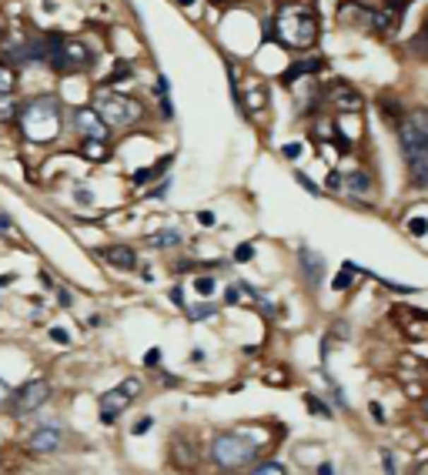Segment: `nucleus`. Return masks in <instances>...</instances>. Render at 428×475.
Listing matches in <instances>:
<instances>
[{
	"instance_id": "obj_1",
	"label": "nucleus",
	"mask_w": 428,
	"mask_h": 475,
	"mask_svg": "<svg viewBox=\"0 0 428 475\" xmlns=\"http://www.w3.org/2000/svg\"><path fill=\"white\" fill-rule=\"evenodd\" d=\"M261 455H265V442L251 428H225L214 432L208 442V462L221 472H244L261 462Z\"/></svg>"
},
{
	"instance_id": "obj_2",
	"label": "nucleus",
	"mask_w": 428,
	"mask_h": 475,
	"mask_svg": "<svg viewBox=\"0 0 428 475\" xmlns=\"http://www.w3.org/2000/svg\"><path fill=\"white\" fill-rule=\"evenodd\" d=\"M398 128V144L405 151V167L412 188L428 191V107H415L395 124Z\"/></svg>"
},
{
	"instance_id": "obj_3",
	"label": "nucleus",
	"mask_w": 428,
	"mask_h": 475,
	"mask_svg": "<svg viewBox=\"0 0 428 475\" xmlns=\"http://www.w3.org/2000/svg\"><path fill=\"white\" fill-rule=\"evenodd\" d=\"M20 134L27 141L34 144H51L61 138V128H64V114H61V101L54 94H44V97H34L20 107Z\"/></svg>"
},
{
	"instance_id": "obj_4",
	"label": "nucleus",
	"mask_w": 428,
	"mask_h": 475,
	"mask_svg": "<svg viewBox=\"0 0 428 475\" xmlns=\"http://www.w3.org/2000/svg\"><path fill=\"white\" fill-rule=\"evenodd\" d=\"M271 27H275V40H281L285 47H295V51H308L318 40V17L304 4H281Z\"/></svg>"
},
{
	"instance_id": "obj_5",
	"label": "nucleus",
	"mask_w": 428,
	"mask_h": 475,
	"mask_svg": "<svg viewBox=\"0 0 428 475\" xmlns=\"http://www.w3.org/2000/svg\"><path fill=\"white\" fill-rule=\"evenodd\" d=\"M94 111L104 117L107 128H127V124H134L141 117V104L124 97V94H117V90L101 88L94 94Z\"/></svg>"
},
{
	"instance_id": "obj_6",
	"label": "nucleus",
	"mask_w": 428,
	"mask_h": 475,
	"mask_svg": "<svg viewBox=\"0 0 428 475\" xmlns=\"http://www.w3.org/2000/svg\"><path fill=\"white\" fill-rule=\"evenodd\" d=\"M47 398H51V382H47V378H30V382H24V385L13 392L11 409H13V415H30V411H37Z\"/></svg>"
},
{
	"instance_id": "obj_7",
	"label": "nucleus",
	"mask_w": 428,
	"mask_h": 475,
	"mask_svg": "<svg viewBox=\"0 0 428 475\" xmlns=\"http://www.w3.org/2000/svg\"><path fill=\"white\" fill-rule=\"evenodd\" d=\"M408 4H412V0H381L375 11H371V17H368V30H375V34H391L395 27L402 24Z\"/></svg>"
},
{
	"instance_id": "obj_8",
	"label": "nucleus",
	"mask_w": 428,
	"mask_h": 475,
	"mask_svg": "<svg viewBox=\"0 0 428 475\" xmlns=\"http://www.w3.org/2000/svg\"><path fill=\"white\" fill-rule=\"evenodd\" d=\"M74 128L77 134L84 138V141H107V124H104V117L94 111V107H77L74 111Z\"/></svg>"
},
{
	"instance_id": "obj_9",
	"label": "nucleus",
	"mask_w": 428,
	"mask_h": 475,
	"mask_svg": "<svg viewBox=\"0 0 428 475\" xmlns=\"http://www.w3.org/2000/svg\"><path fill=\"white\" fill-rule=\"evenodd\" d=\"M171 465H174L177 472H194L198 465H201V455H198V445H194V438L188 435H174L171 438Z\"/></svg>"
},
{
	"instance_id": "obj_10",
	"label": "nucleus",
	"mask_w": 428,
	"mask_h": 475,
	"mask_svg": "<svg viewBox=\"0 0 428 475\" xmlns=\"http://www.w3.org/2000/svg\"><path fill=\"white\" fill-rule=\"evenodd\" d=\"M298 275L304 278V284H308V288H318V284H321V278H325V258L302 244V248H298Z\"/></svg>"
},
{
	"instance_id": "obj_11",
	"label": "nucleus",
	"mask_w": 428,
	"mask_h": 475,
	"mask_svg": "<svg viewBox=\"0 0 428 475\" xmlns=\"http://www.w3.org/2000/svg\"><path fill=\"white\" fill-rule=\"evenodd\" d=\"M127 405H131V395L117 385V388H111V392H104V395H101V402H97V415H101L104 425H114L117 419H121V411H124Z\"/></svg>"
},
{
	"instance_id": "obj_12",
	"label": "nucleus",
	"mask_w": 428,
	"mask_h": 475,
	"mask_svg": "<svg viewBox=\"0 0 428 475\" xmlns=\"http://www.w3.org/2000/svg\"><path fill=\"white\" fill-rule=\"evenodd\" d=\"M64 442V432L57 425H40L34 435L27 438V452H34V455H51V452L61 449Z\"/></svg>"
},
{
	"instance_id": "obj_13",
	"label": "nucleus",
	"mask_w": 428,
	"mask_h": 475,
	"mask_svg": "<svg viewBox=\"0 0 428 475\" xmlns=\"http://www.w3.org/2000/svg\"><path fill=\"white\" fill-rule=\"evenodd\" d=\"M101 258L107 261V265H114V268H121V271L138 268V251L127 248V244H107V248H101Z\"/></svg>"
},
{
	"instance_id": "obj_14",
	"label": "nucleus",
	"mask_w": 428,
	"mask_h": 475,
	"mask_svg": "<svg viewBox=\"0 0 428 475\" xmlns=\"http://www.w3.org/2000/svg\"><path fill=\"white\" fill-rule=\"evenodd\" d=\"M328 101L335 104L338 111H352V114H358V111H362V97H358V94H355L348 84H335V88H331V94H328Z\"/></svg>"
},
{
	"instance_id": "obj_15",
	"label": "nucleus",
	"mask_w": 428,
	"mask_h": 475,
	"mask_svg": "<svg viewBox=\"0 0 428 475\" xmlns=\"http://www.w3.org/2000/svg\"><path fill=\"white\" fill-rule=\"evenodd\" d=\"M325 71V61L321 57H308V61H298V64H291L285 71V84H295V80H302L304 74H321Z\"/></svg>"
},
{
	"instance_id": "obj_16",
	"label": "nucleus",
	"mask_w": 428,
	"mask_h": 475,
	"mask_svg": "<svg viewBox=\"0 0 428 475\" xmlns=\"http://www.w3.org/2000/svg\"><path fill=\"white\" fill-rule=\"evenodd\" d=\"M345 184H348V191L358 194V198H368V194H371V174H368V171H352V174L345 178Z\"/></svg>"
},
{
	"instance_id": "obj_17",
	"label": "nucleus",
	"mask_w": 428,
	"mask_h": 475,
	"mask_svg": "<svg viewBox=\"0 0 428 475\" xmlns=\"http://www.w3.org/2000/svg\"><path fill=\"white\" fill-rule=\"evenodd\" d=\"M81 155L88 157V161H94V164H101V161L111 157V148H107V141H84Z\"/></svg>"
},
{
	"instance_id": "obj_18",
	"label": "nucleus",
	"mask_w": 428,
	"mask_h": 475,
	"mask_svg": "<svg viewBox=\"0 0 428 475\" xmlns=\"http://www.w3.org/2000/svg\"><path fill=\"white\" fill-rule=\"evenodd\" d=\"M304 409L311 411V415H321V419H331V415H335L331 405L325 402V395H315V392H304Z\"/></svg>"
},
{
	"instance_id": "obj_19",
	"label": "nucleus",
	"mask_w": 428,
	"mask_h": 475,
	"mask_svg": "<svg viewBox=\"0 0 428 475\" xmlns=\"http://www.w3.org/2000/svg\"><path fill=\"white\" fill-rule=\"evenodd\" d=\"M13 117H20V104L13 101V94H0V124H11Z\"/></svg>"
},
{
	"instance_id": "obj_20",
	"label": "nucleus",
	"mask_w": 428,
	"mask_h": 475,
	"mask_svg": "<svg viewBox=\"0 0 428 475\" xmlns=\"http://www.w3.org/2000/svg\"><path fill=\"white\" fill-rule=\"evenodd\" d=\"M184 315H188V321H208L218 315V305H211V301H201V305H188L184 308Z\"/></svg>"
},
{
	"instance_id": "obj_21",
	"label": "nucleus",
	"mask_w": 428,
	"mask_h": 475,
	"mask_svg": "<svg viewBox=\"0 0 428 475\" xmlns=\"http://www.w3.org/2000/svg\"><path fill=\"white\" fill-rule=\"evenodd\" d=\"M248 475H288V469L278 462V459H261L258 465H251V469H248Z\"/></svg>"
},
{
	"instance_id": "obj_22",
	"label": "nucleus",
	"mask_w": 428,
	"mask_h": 475,
	"mask_svg": "<svg viewBox=\"0 0 428 475\" xmlns=\"http://www.w3.org/2000/svg\"><path fill=\"white\" fill-rule=\"evenodd\" d=\"M151 244H154V248H177V244H181V232H174V228H164V232L151 234Z\"/></svg>"
},
{
	"instance_id": "obj_23",
	"label": "nucleus",
	"mask_w": 428,
	"mask_h": 475,
	"mask_svg": "<svg viewBox=\"0 0 428 475\" xmlns=\"http://www.w3.org/2000/svg\"><path fill=\"white\" fill-rule=\"evenodd\" d=\"M321 378H325V382H328V392H331V402H335L338 409H348V398H345V392H341V385H338V382H335V378H331V372H328V368H321Z\"/></svg>"
},
{
	"instance_id": "obj_24",
	"label": "nucleus",
	"mask_w": 428,
	"mask_h": 475,
	"mask_svg": "<svg viewBox=\"0 0 428 475\" xmlns=\"http://www.w3.org/2000/svg\"><path fill=\"white\" fill-rule=\"evenodd\" d=\"M13 88H17V71L0 64V94H13Z\"/></svg>"
},
{
	"instance_id": "obj_25",
	"label": "nucleus",
	"mask_w": 428,
	"mask_h": 475,
	"mask_svg": "<svg viewBox=\"0 0 428 475\" xmlns=\"http://www.w3.org/2000/svg\"><path fill=\"white\" fill-rule=\"evenodd\" d=\"M408 47H412L418 57H428V20L422 24V30H418L415 37H412V44H408Z\"/></svg>"
},
{
	"instance_id": "obj_26",
	"label": "nucleus",
	"mask_w": 428,
	"mask_h": 475,
	"mask_svg": "<svg viewBox=\"0 0 428 475\" xmlns=\"http://www.w3.org/2000/svg\"><path fill=\"white\" fill-rule=\"evenodd\" d=\"M194 291L201 298H211L218 291V282H214V275H201V278H194Z\"/></svg>"
},
{
	"instance_id": "obj_27",
	"label": "nucleus",
	"mask_w": 428,
	"mask_h": 475,
	"mask_svg": "<svg viewBox=\"0 0 428 475\" xmlns=\"http://www.w3.org/2000/svg\"><path fill=\"white\" fill-rule=\"evenodd\" d=\"M295 181H298V184H302V188H304V191H308V194H315V198H318V194H321V188H318V184H315V181H311V178H308L304 171H295Z\"/></svg>"
},
{
	"instance_id": "obj_28",
	"label": "nucleus",
	"mask_w": 428,
	"mask_h": 475,
	"mask_svg": "<svg viewBox=\"0 0 428 475\" xmlns=\"http://www.w3.org/2000/svg\"><path fill=\"white\" fill-rule=\"evenodd\" d=\"M151 428H154V419L151 415H144V419H138V422L131 425V435H148Z\"/></svg>"
},
{
	"instance_id": "obj_29",
	"label": "nucleus",
	"mask_w": 428,
	"mask_h": 475,
	"mask_svg": "<svg viewBox=\"0 0 428 475\" xmlns=\"http://www.w3.org/2000/svg\"><path fill=\"white\" fill-rule=\"evenodd\" d=\"M131 78V64H124V61H121V64L114 67V74L107 80H111V84H121V80H127Z\"/></svg>"
},
{
	"instance_id": "obj_30",
	"label": "nucleus",
	"mask_w": 428,
	"mask_h": 475,
	"mask_svg": "<svg viewBox=\"0 0 428 475\" xmlns=\"http://www.w3.org/2000/svg\"><path fill=\"white\" fill-rule=\"evenodd\" d=\"M408 232L415 234V238H425V234H428V221L425 218H412V221H408Z\"/></svg>"
},
{
	"instance_id": "obj_31",
	"label": "nucleus",
	"mask_w": 428,
	"mask_h": 475,
	"mask_svg": "<svg viewBox=\"0 0 428 475\" xmlns=\"http://www.w3.org/2000/svg\"><path fill=\"white\" fill-rule=\"evenodd\" d=\"M381 465H385V475H398V469H395V455H391V449H381Z\"/></svg>"
},
{
	"instance_id": "obj_32",
	"label": "nucleus",
	"mask_w": 428,
	"mask_h": 475,
	"mask_svg": "<svg viewBox=\"0 0 428 475\" xmlns=\"http://www.w3.org/2000/svg\"><path fill=\"white\" fill-rule=\"evenodd\" d=\"M251 258H254L251 244H238V248H234V261H238V265H241V261H251Z\"/></svg>"
},
{
	"instance_id": "obj_33",
	"label": "nucleus",
	"mask_w": 428,
	"mask_h": 475,
	"mask_svg": "<svg viewBox=\"0 0 428 475\" xmlns=\"http://www.w3.org/2000/svg\"><path fill=\"white\" fill-rule=\"evenodd\" d=\"M121 388H124L131 398H138L141 395V378H124V382H121Z\"/></svg>"
},
{
	"instance_id": "obj_34",
	"label": "nucleus",
	"mask_w": 428,
	"mask_h": 475,
	"mask_svg": "<svg viewBox=\"0 0 428 475\" xmlns=\"http://www.w3.org/2000/svg\"><path fill=\"white\" fill-rule=\"evenodd\" d=\"M281 151H285V157H288V161H295V157H302V141H291V144H285V148H281Z\"/></svg>"
},
{
	"instance_id": "obj_35",
	"label": "nucleus",
	"mask_w": 428,
	"mask_h": 475,
	"mask_svg": "<svg viewBox=\"0 0 428 475\" xmlns=\"http://www.w3.org/2000/svg\"><path fill=\"white\" fill-rule=\"evenodd\" d=\"M341 188H345V178H341L338 171H331L328 174V191H341Z\"/></svg>"
},
{
	"instance_id": "obj_36",
	"label": "nucleus",
	"mask_w": 428,
	"mask_h": 475,
	"mask_svg": "<svg viewBox=\"0 0 428 475\" xmlns=\"http://www.w3.org/2000/svg\"><path fill=\"white\" fill-rule=\"evenodd\" d=\"M51 338L61 342V345H71V332H67V328H51Z\"/></svg>"
},
{
	"instance_id": "obj_37",
	"label": "nucleus",
	"mask_w": 428,
	"mask_h": 475,
	"mask_svg": "<svg viewBox=\"0 0 428 475\" xmlns=\"http://www.w3.org/2000/svg\"><path fill=\"white\" fill-rule=\"evenodd\" d=\"M171 301H174L177 308H188V301H184V288H171Z\"/></svg>"
},
{
	"instance_id": "obj_38",
	"label": "nucleus",
	"mask_w": 428,
	"mask_h": 475,
	"mask_svg": "<svg viewBox=\"0 0 428 475\" xmlns=\"http://www.w3.org/2000/svg\"><path fill=\"white\" fill-rule=\"evenodd\" d=\"M157 361H161V348H151V351L144 355V365H148V368H154Z\"/></svg>"
},
{
	"instance_id": "obj_39",
	"label": "nucleus",
	"mask_w": 428,
	"mask_h": 475,
	"mask_svg": "<svg viewBox=\"0 0 428 475\" xmlns=\"http://www.w3.org/2000/svg\"><path fill=\"white\" fill-rule=\"evenodd\" d=\"M11 30H13V27L7 24V17L0 13V44H7V37H11Z\"/></svg>"
},
{
	"instance_id": "obj_40",
	"label": "nucleus",
	"mask_w": 428,
	"mask_h": 475,
	"mask_svg": "<svg viewBox=\"0 0 428 475\" xmlns=\"http://www.w3.org/2000/svg\"><path fill=\"white\" fill-rule=\"evenodd\" d=\"M154 174H157L154 167H144V171H138V174H134V184H144V181H151Z\"/></svg>"
},
{
	"instance_id": "obj_41",
	"label": "nucleus",
	"mask_w": 428,
	"mask_h": 475,
	"mask_svg": "<svg viewBox=\"0 0 428 475\" xmlns=\"http://www.w3.org/2000/svg\"><path fill=\"white\" fill-rule=\"evenodd\" d=\"M198 221H201L204 228H211V224H218V218H214V211H198Z\"/></svg>"
},
{
	"instance_id": "obj_42",
	"label": "nucleus",
	"mask_w": 428,
	"mask_h": 475,
	"mask_svg": "<svg viewBox=\"0 0 428 475\" xmlns=\"http://www.w3.org/2000/svg\"><path fill=\"white\" fill-rule=\"evenodd\" d=\"M368 411H371V419H378V422H385V409H381L378 402H371V405H368Z\"/></svg>"
},
{
	"instance_id": "obj_43",
	"label": "nucleus",
	"mask_w": 428,
	"mask_h": 475,
	"mask_svg": "<svg viewBox=\"0 0 428 475\" xmlns=\"http://www.w3.org/2000/svg\"><path fill=\"white\" fill-rule=\"evenodd\" d=\"M157 378H161V382H164L167 388H174L177 382H181V378H174V375H167V372H157Z\"/></svg>"
},
{
	"instance_id": "obj_44",
	"label": "nucleus",
	"mask_w": 428,
	"mask_h": 475,
	"mask_svg": "<svg viewBox=\"0 0 428 475\" xmlns=\"http://www.w3.org/2000/svg\"><path fill=\"white\" fill-rule=\"evenodd\" d=\"M4 405H11V388L0 382V409H4Z\"/></svg>"
},
{
	"instance_id": "obj_45",
	"label": "nucleus",
	"mask_w": 428,
	"mask_h": 475,
	"mask_svg": "<svg viewBox=\"0 0 428 475\" xmlns=\"http://www.w3.org/2000/svg\"><path fill=\"white\" fill-rule=\"evenodd\" d=\"M318 475H335V465H331V462H321V465H318Z\"/></svg>"
},
{
	"instance_id": "obj_46",
	"label": "nucleus",
	"mask_w": 428,
	"mask_h": 475,
	"mask_svg": "<svg viewBox=\"0 0 428 475\" xmlns=\"http://www.w3.org/2000/svg\"><path fill=\"white\" fill-rule=\"evenodd\" d=\"M71 301H74V298H71V291H67V288H61V305H71Z\"/></svg>"
},
{
	"instance_id": "obj_47",
	"label": "nucleus",
	"mask_w": 428,
	"mask_h": 475,
	"mask_svg": "<svg viewBox=\"0 0 428 475\" xmlns=\"http://www.w3.org/2000/svg\"><path fill=\"white\" fill-rule=\"evenodd\" d=\"M7 228H11V218H7V215H0V232H7Z\"/></svg>"
},
{
	"instance_id": "obj_48",
	"label": "nucleus",
	"mask_w": 428,
	"mask_h": 475,
	"mask_svg": "<svg viewBox=\"0 0 428 475\" xmlns=\"http://www.w3.org/2000/svg\"><path fill=\"white\" fill-rule=\"evenodd\" d=\"M177 4H181V7H191V4H194V0H177Z\"/></svg>"
},
{
	"instance_id": "obj_49",
	"label": "nucleus",
	"mask_w": 428,
	"mask_h": 475,
	"mask_svg": "<svg viewBox=\"0 0 428 475\" xmlns=\"http://www.w3.org/2000/svg\"><path fill=\"white\" fill-rule=\"evenodd\" d=\"M422 411H425V415H428V395H425V402H422Z\"/></svg>"
}]
</instances>
